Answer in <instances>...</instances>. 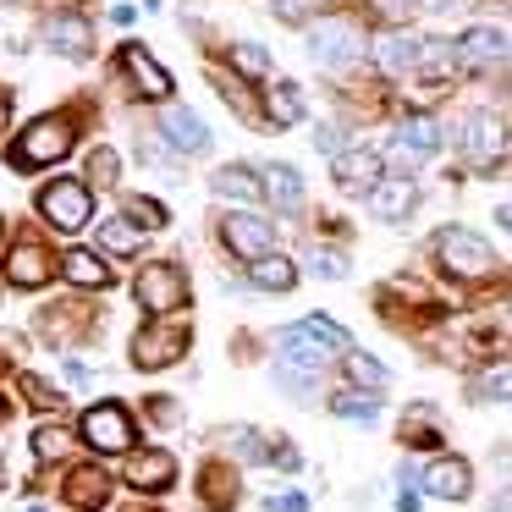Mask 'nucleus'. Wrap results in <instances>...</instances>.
Returning a JSON list of instances; mask_svg holds the SVG:
<instances>
[{
  "mask_svg": "<svg viewBox=\"0 0 512 512\" xmlns=\"http://www.w3.org/2000/svg\"><path fill=\"white\" fill-rule=\"evenodd\" d=\"M435 259H441L452 276H468V281L496 270V248H490L479 232H468V226H446V232L435 237Z\"/></svg>",
  "mask_w": 512,
  "mask_h": 512,
  "instance_id": "nucleus-1",
  "label": "nucleus"
},
{
  "mask_svg": "<svg viewBox=\"0 0 512 512\" xmlns=\"http://www.w3.org/2000/svg\"><path fill=\"white\" fill-rule=\"evenodd\" d=\"M314 0H276V17H287V23H298L303 12H309Z\"/></svg>",
  "mask_w": 512,
  "mask_h": 512,
  "instance_id": "nucleus-40",
  "label": "nucleus"
},
{
  "mask_svg": "<svg viewBox=\"0 0 512 512\" xmlns=\"http://www.w3.org/2000/svg\"><path fill=\"white\" fill-rule=\"evenodd\" d=\"M248 281H254L259 292H292L298 287V265H292L287 254H265L248 265Z\"/></svg>",
  "mask_w": 512,
  "mask_h": 512,
  "instance_id": "nucleus-21",
  "label": "nucleus"
},
{
  "mask_svg": "<svg viewBox=\"0 0 512 512\" xmlns=\"http://www.w3.org/2000/svg\"><path fill=\"white\" fill-rule=\"evenodd\" d=\"M303 265H309L320 281H342L347 276V259L336 254V248H309V259H303Z\"/></svg>",
  "mask_w": 512,
  "mask_h": 512,
  "instance_id": "nucleus-34",
  "label": "nucleus"
},
{
  "mask_svg": "<svg viewBox=\"0 0 512 512\" xmlns=\"http://www.w3.org/2000/svg\"><path fill=\"white\" fill-rule=\"evenodd\" d=\"M232 61H237L243 72H254V78H265V72H270V50H259V45H237Z\"/></svg>",
  "mask_w": 512,
  "mask_h": 512,
  "instance_id": "nucleus-35",
  "label": "nucleus"
},
{
  "mask_svg": "<svg viewBox=\"0 0 512 512\" xmlns=\"http://www.w3.org/2000/svg\"><path fill=\"white\" fill-rule=\"evenodd\" d=\"M507 56H512V39L490 23H474L457 39V61H463V67H501Z\"/></svg>",
  "mask_w": 512,
  "mask_h": 512,
  "instance_id": "nucleus-10",
  "label": "nucleus"
},
{
  "mask_svg": "<svg viewBox=\"0 0 512 512\" xmlns=\"http://www.w3.org/2000/svg\"><path fill=\"white\" fill-rule=\"evenodd\" d=\"M160 138H166L177 155H199V149L210 144V127H204L188 105H171V111L160 116Z\"/></svg>",
  "mask_w": 512,
  "mask_h": 512,
  "instance_id": "nucleus-15",
  "label": "nucleus"
},
{
  "mask_svg": "<svg viewBox=\"0 0 512 512\" xmlns=\"http://www.w3.org/2000/svg\"><path fill=\"white\" fill-rule=\"evenodd\" d=\"M39 210H45V221L56 226V232H83V226L94 221V193L83 188V182L61 177L39 193Z\"/></svg>",
  "mask_w": 512,
  "mask_h": 512,
  "instance_id": "nucleus-3",
  "label": "nucleus"
},
{
  "mask_svg": "<svg viewBox=\"0 0 512 512\" xmlns=\"http://www.w3.org/2000/svg\"><path fill=\"white\" fill-rule=\"evenodd\" d=\"M50 270H56V265H50V254H45L39 243H17V248H12V265H6V276H12L17 287H45Z\"/></svg>",
  "mask_w": 512,
  "mask_h": 512,
  "instance_id": "nucleus-19",
  "label": "nucleus"
},
{
  "mask_svg": "<svg viewBox=\"0 0 512 512\" xmlns=\"http://www.w3.org/2000/svg\"><path fill=\"white\" fill-rule=\"evenodd\" d=\"M100 243L111 248V254H138L144 232H138V226H127V215H116V221H105V226H100Z\"/></svg>",
  "mask_w": 512,
  "mask_h": 512,
  "instance_id": "nucleus-31",
  "label": "nucleus"
},
{
  "mask_svg": "<svg viewBox=\"0 0 512 512\" xmlns=\"http://www.w3.org/2000/svg\"><path fill=\"white\" fill-rule=\"evenodd\" d=\"M424 490L441 501H468V490H474V468L463 463V457H435L430 468H424Z\"/></svg>",
  "mask_w": 512,
  "mask_h": 512,
  "instance_id": "nucleus-14",
  "label": "nucleus"
},
{
  "mask_svg": "<svg viewBox=\"0 0 512 512\" xmlns=\"http://www.w3.org/2000/svg\"><path fill=\"white\" fill-rule=\"evenodd\" d=\"M133 292H138V303H144L149 314H171V309L188 303V281H182V270H171V265H144Z\"/></svg>",
  "mask_w": 512,
  "mask_h": 512,
  "instance_id": "nucleus-8",
  "label": "nucleus"
},
{
  "mask_svg": "<svg viewBox=\"0 0 512 512\" xmlns=\"http://www.w3.org/2000/svg\"><path fill=\"white\" fill-rule=\"evenodd\" d=\"M265 111H270V122H276V127H298L303 122V89H298V83H276Z\"/></svg>",
  "mask_w": 512,
  "mask_h": 512,
  "instance_id": "nucleus-27",
  "label": "nucleus"
},
{
  "mask_svg": "<svg viewBox=\"0 0 512 512\" xmlns=\"http://www.w3.org/2000/svg\"><path fill=\"white\" fill-rule=\"evenodd\" d=\"M309 56L320 67H353L364 56V39H358V28L347 17H325V23L309 28Z\"/></svg>",
  "mask_w": 512,
  "mask_h": 512,
  "instance_id": "nucleus-4",
  "label": "nucleus"
},
{
  "mask_svg": "<svg viewBox=\"0 0 512 512\" xmlns=\"http://www.w3.org/2000/svg\"><path fill=\"white\" fill-rule=\"evenodd\" d=\"M221 243L232 248L237 259H248V265H254V259L276 254V226L259 221L254 210H232V215L221 221Z\"/></svg>",
  "mask_w": 512,
  "mask_h": 512,
  "instance_id": "nucleus-5",
  "label": "nucleus"
},
{
  "mask_svg": "<svg viewBox=\"0 0 512 512\" xmlns=\"http://www.w3.org/2000/svg\"><path fill=\"white\" fill-rule=\"evenodd\" d=\"M375 56H380V67H386V72H408V67H419V61H424V39H413V34H386Z\"/></svg>",
  "mask_w": 512,
  "mask_h": 512,
  "instance_id": "nucleus-24",
  "label": "nucleus"
},
{
  "mask_svg": "<svg viewBox=\"0 0 512 512\" xmlns=\"http://www.w3.org/2000/svg\"><path fill=\"white\" fill-rule=\"evenodd\" d=\"M386 12H413V0H380Z\"/></svg>",
  "mask_w": 512,
  "mask_h": 512,
  "instance_id": "nucleus-43",
  "label": "nucleus"
},
{
  "mask_svg": "<svg viewBox=\"0 0 512 512\" xmlns=\"http://www.w3.org/2000/svg\"><path fill=\"white\" fill-rule=\"evenodd\" d=\"M496 221H501V226H507V232H512V204H501V210H496Z\"/></svg>",
  "mask_w": 512,
  "mask_h": 512,
  "instance_id": "nucleus-45",
  "label": "nucleus"
},
{
  "mask_svg": "<svg viewBox=\"0 0 512 512\" xmlns=\"http://www.w3.org/2000/svg\"><path fill=\"white\" fill-rule=\"evenodd\" d=\"M259 188L270 193V204H276V210H298V204H303V177L292 166H281V160H276V166H265Z\"/></svg>",
  "mask_w": 512,
  "mask_h": 512,
  "instance_id": "nucleus-23",
  "label": "nucleus"
},
{
  "mask_svg": "<svg viewBox=\"0 0 512 512\" xmlns=\"http://www.w3.org/2000/svg\"><path fill=\"white\" fill-rule=\"evenodd\" d=\"M182 347H188V331L171 325V320H155L133 336V364L138 369H166L171 358H182Z\"/></svg>",
  "mask_w": 512,
  "mask_h": 512,
  "instance_id": "nucleus-9",
  "label": "nucleus"
},
{
  "mask_svg": "<svg viewBox=\"0 0 512 512\" xmlns=\"http://www.w3.org/2000/svg\"><path fill=\"white\" fill-rule=\"evenodd\" d=\"M474 397L479 402H512V364H490L474 375Z\"/></svg>",
  "mask_w": 512,
  "mask_h": 512,
  "instance_id": "nucleus-28",
  "label": "nucleus"
},
{
  "mask_svg": "<svg viewBox=\"0 0 512 512\" xmlns=\"http://www.w3.org/2000/svg\"><path fill=\"white\" fill-rule=\"evenodd\" d=\"M276 347H281V375H298V380H320L325 375V364H331V353H325L320 342H314L303 325H287V331L276 336Z\"/></svg>",
  "mask_w": 512,
  "mask_h": 512,
  "instance_id": "nucleus-7",
  "label": "nucleus"
},
{
  "mask_svg": "<svg viewBox=\"0 0 512 512\" xmlns=\"http://www.w3.org/2000/svg\"><path fill=\"white\" fill-rule=\"evenodd\" d=\"M127 215H138V226H166V210L155 199H138V193L127 199Z\"/></svg>",
  "mask_w": 512,
  "mask_h": 512,
  "instance_id": "nucleus-36",
  "label": "nucleus"
},
{
  "mask_svg": "<svg viewBox=\"0 0 512 512\" xmlns=\"http://www.w3.org/2000/svg\"><path fill=\"white\" fill-rule=\"evenodd\" d=\"M331 177H336V188H342V193H369L380 182V155H375V149H342Z\"/></svg>",
  "mask_w": 512,
  "mask_h": 512,
  "instance_id": "nucleus-17",
  "label": "nucleus"
},
{
  "mask_svg": "<svg viewBox=\"0 0 512 512\" xmlns=\"http://www.w3.org/2000/svg\"><path fill=\"white\" fill-rule=\"evenodd\" d=\"M435 149H441V127H435L430 116H408V122L391 133V155H397L402 166H419V160H430Z\"/></svg>",
  "mask_w": 512,
  "mask_h": 512,
  "instance_id": "nucleus-11",
  "label": "nucleus"
},
{
  "mask_svg": "<svg viewBox=\"0 0 512 512\" xmlns=\"http://www.w3.org/2000/svg\"><path fill=\"white\" fill-rule=\"evenodd\" d=\"M364 199H369V210H375V221H402V215L419 204V188H413L408 177H380Z\"/></svg>",
  "mask_w": 512,
  "mask_h": 512,
  "instance_id": "nucleus-16",
  "label": "nucleus"
},
{
  "mask_svg": "<svg viewBox=\"0 0 512 512\" xmlns=\"http://www.w3.org/2000/svg\"><path fill=\"white\" fill-rule=\"evenodd\" d=\"M0 122H6V94H0Z\"/></svg>",
  "mask_w": 512,
  "mask_h": 512,
  "instance_id": "nucleus-47",
  "label": "nucleus"
},
{
  "mask_svg": "<svg viewBox=\"0 0 512 512\" xmlns=\"http://www.w3.org/2000/svg\"><path fill=\"white\" fill-rule=\"evenodd\" d=\"M303 331H309L325 353H353V336H347L336 320H325V314H309V320H303Z\"/></svg>",
  "mask_w": 512,
  "mask_h": 512,
  "instance_id": "nucleus-30",
  "label": "nucleus"
},
{
  "mask_svg": "<svg viewBox=\"0 0 512 512\" xmlns=\"http://www.w3.org/2000/svg\"><path fill=\"white\" fill-rule=\"evenodd\" d=\"M61 265H67V281H72V287H111V270H105V259L89 254V248H72Z\"/></svg>",
  "mask_w": 512,
  "mask_h": 512,
  "instance_id": "nucleus-25",
  "label": "nucleus"
},
{
  "mask_svg": "<svg viewBox=\"0 0 512 512\" xmlns=\"http://www.w3.org/2000/svg\"><path fill=\"white\" fill-rule=\"evenodd\" d=\"M490 512H512V490H507L501 501H490Z\"/></svg>",
  "mask_w": 512,
  "mask_h": 512,
  "instance_id": "nucleus-44",
  "label": "nucleus"
},
{
  "mask_svg": "<svg viewBox=\"0 0 512 512\" xmlns=\"http://www.w3.org/2000/svg\"><path fill=\"white\" fill-rule=\"evenodd\" d=\"M331 413H336V419H353V424H375L380 419V402L364 397V391H342V397H331Z\"/></svg>",
  "mask_w": 512,
  "mask_h": 512,
  "instance_id": "nucleus-29",
  "label": "nucleus"
},
{
  "mask_svg": "<svg viewBox=\"0 0 512 512\" xmlns=\"http://www.w3.org/2000/svg\"><path fill=\"white\" fill-rule=\"evenodd\" d=\"M347 375H353L358 386H369V391L386 386V364H380V358H369V353H347Z\"/></svg>",
  "mask_w": 512,
  "mask_h": 512,
  "instance_id": "nucleus-33",
  "label": "nucleus"
},
{
  "mask_svg": "<svg viewBox=\"0 0 512 512\" xmlns=\"http://www.w3.org/2000/svg\"><path fill=\"white\" fill-rule=\"evenodd\" d=\"M72 452V430H61V424H45V430H34V457L39 463H56V457Z\"/></svg>",
  "mask_w": 512,
  "mask_h": 512,
  "instance_id": "nucleus-32",
  "label": "nucleus"
},
{
  "mask_svg": "<svg viewBox=\"0 0 512 512\" xmlns=\"http://www.w3.org/2000/svg\"><path fill=\"white\" fill-rule=\"evenodd\" d=\"M210 188L221 193V199H259V193H265V188H259V177H254L248 166H221V171L210 177Z\"/></svg>",
  "mask_w": 512,
  "mask_h": 512,
  "instance_id": "nucleus-26",
  "label": "nucleus"
},
{
  "mask_svg": "<svg viewBox=\"0 0 512 512\" xmlns=\"http://www.w3.org/2000/svg\"><path fill=\"white\" fill-rule=\"evenodd\" d=\"M89 166H94V182H116V155H111V149H94Z\"/></svg>",
  "mask_w": 512,
  "mask_h": 512,
  "instance_id": "nucleus-39",
  "label": "nucleus"
},
{
  "mask_svg": "<svg viewBox=\"0 0 512 512\" xmlns=\"http://www.w3.org/2000/svg\"><path fill=\"white\" fill-rule=\"evenodd\" d=\"M105 496H111V479H105L100 468H72L67 474V501L72 507L94 512V507H105Z\"/></svg>",
  "mask_w": 512,
  "mask_h": 512,
  "instance_id": "nucleus-22",
  "label": "nucleus"
},
{
  "mask_svg": "<svg viewBox=\"0 0 512 512\" xmlns=\"http://www.w3.org/2000/svg\"><path fill=\"white\" fill-rule=\"evenodd\" d=\"M314 149H325V155H342V127L320 122V127H314Z\"/></svg>",
  "mask_w": 512,
  "mask_h": 512,
  "instance_id": "nucleus-37",
  "label": "nucleus"
},
{
  "mask_svg": "<svg viewBox=\"0 0 512 512\" xmlns=\"http://www.w3.org/2000/svg\"><path fill=\"white\" fill-rule=\"evenodd\" d=\"M397 512H419V490H402V496H397Z\"/></svg>",
  "mask_w": 512,
  "mask_h": 512,
  "instance_id": "nucleus-42",
  "label": "nucleus"
},
{
  "mask_svg": "<svg viewBox=\"0 0 512 512\" xmlns=\"http://www.w3.org/2000/svg\"><path fill=\"white\" fill-rule=\"evenodd\" d=\"M122 72L133 78V94H144V100H166V94H171V72L160 67L144 45H127L122 50Z\"/></svg>",
  "mask_w": 512,
  "mask_h": 512,
  "instance_id": "nucleus-12",
  "label": "nucleus"
},
{
  "mask_svg": "<svg viewBox=\"0 0 512 512\" xmlns=\"http://www.w3.org/2000/svg\"><path fill=\"white\" fill-rule=\"evenodd\" d=\"M457 149L468 160H496L501 155V122L490 111H468L463 127H457Z\"/></svg>",
  "mask_w": 512,
  "mask_h": 512,
  "instance_id": "nucleus-13",
  "label": "nucleus"
},
{
  "mask_svg": "<svg viewBox=\"0 0 512 512\" xmlns=\"http://www.w3.org/2000/svg\"><path fill=\"white\" fill-rule=\"evenodd\" d=\"M83 441H89L94 452H127V446H133V413H127L122 402H94V408L83 413Z\"/></svg>",
  "mask_w": 512,
  "mask_h": 512,
  "instance_id": "nucleus-6",
  "label": "nucleus"
},
{
  "mask_svg": "<svg viewBox=\"0 0 512 512\" xmlns=\"http://www.w3.org/2000/svg\"><path fill=\"white\" fill-rule=\"evenodd\" d=\"M61 155H72V122L67 116H39L12 149L17 166H56Z\"/></svg>",
  "mask_w": 512,
  "mask_h": 512,
  "instance_id": "nucleus-2",
  "label": "nucleus"
},
{
  "mask_svg": "<svg viewBox=\"0 0 512 512\" xmlns=\"http://www.w3.org/2000/svg\"><path fill=\"white\" fill-rule=\"evenodd\" d=\"M171 479H177V457L171 452H133L127 457V485L133 490H171Z\"/></svg>",
  "mask_w": 512,
  "mask_h": 512,
  "instance_id": "nucleus-18",
  "label": "nucleus"
},
{
  "mask_svg": "<svg viewBox=\"0 0 512 512\" xmlns=\"http://www.w3.org/2000/svg\"><path fill=\"white\" fill-rule=\"evenodd\" d=\"M270 512H309V496L303 490H281V496H270Z\"/></svg>",
  "mask_w": 512,
  "mask_h": 512,
  "instance_id": "nucleus-38",
  "label": "nucleus"
},
{
  "mask_svg": "<svg viewBox=\"0 0 512 512\" xmlns=\"http://www.w3.org/2000/svg\"><path fill=\"white\" fill-rule=\"evenodd\" d=\"M501 331H512V303H507V309H501Z\"/></svg>",
  "mask_w": 512,
  "mask_h": 512,
  "instance_id": "nucleus-46",
  "label": "nucleus"
},
{
  "mask_svg": "<svg viewBox=\"0 0 512 512\" xmlns=\"http://www.w3.org/2000/svg\"><path fill=\"white\" fill-rule=\"evenodd\" d=\"M67 380H72V386H94V369L78 364V358H67Z\"/></svg>",
  "mask_w": 512,
  "mask_h": 512,
  "instance_id": "nucleus-41",
  "label": "nucleus"
},
{
  "mask_svg": "<svg viewBox=\"0 0 512 512\" xmlns=\"http://www.w3.org/2000/svg\"><path fill=\"white\" fill-rule=\"evenodd\" d=\"M45 45L56 50V56H67V61H83L89 56V23H78V17H56V23H45Z\"/></svg>",
  "mask_w": 512,
  "mask_h": 512,
  "instance_id": "nucleus-20",
  "label": "nucleus"
}]
</instances>
